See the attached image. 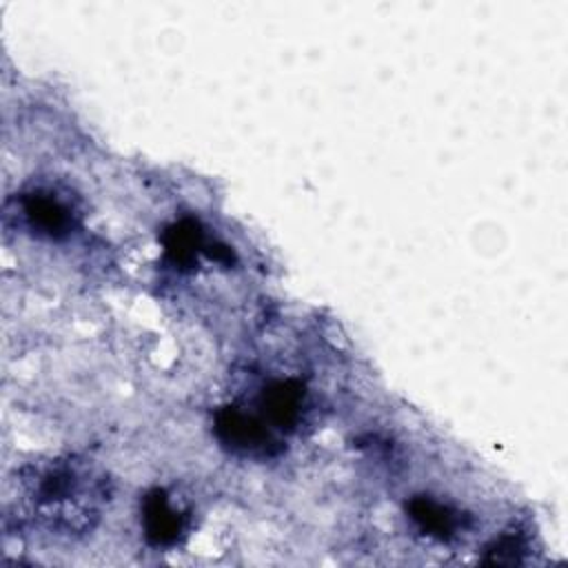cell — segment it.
Wrapping results in <instances>:
<instances>
[{"instance_id":"obj_1","label":"cell","mask_w":568,"mask_h":568,"mask_svg":"<svg viewBox=\"0 0 568 568\" xmlns=\"http://www.w3.org/2000/svg\"><path fill=\"white\" fill-rule=\"evenodd\" d=\"M215 435L226 448L246 457H271L280 450L273 428L237 406H224L215 413Z\"/></svg>"},{"instance_id":"obj_2","label":"cell","mask_w":568,"mask_h":568,"mask_svg":"<svg viewBox=\"0 0 568 568\" xmlns=\"http://www.w3.org/2000/svg\"><path fill=\"white\" fill-rule=\"evenodd\" d=\"M144 537L153 546H173L186 528V513L164 488H153L142 501Z\"/></svg>"},{"instance_id":"obj_3","label":"cell","mask_w":568,"mask_h":568,"mask_svg":"<svg viewBox=\"0 0 568 568\" xmlns=\"http://www.w3.org/2000/svg\"><path fill=\"white\" fill-rule=\"evenodd\" d=\"M22 213L29 226L44 237L60 240L69 235L75 226V211L73 206L62 200L58 193L49 191H33L22 195Z\"/></svg>"},{"instance_id":"obj_4","label":"cell","mask_w":568,"mask_h":568,"mask_svg":"<svg viewBox=\"0 0 568 568\" xmlns=\"http://www.w3.org/2000/svg\"><path fill=\"white\" fill-rule=\"evenodd\" d=\"M162 244H164V253L166 260L175 266V268H189L193 266L202 255L215 257L217 262H226L231 264V251L222 248L213 253V246L206 242L204 231L200 229V224L191 217L180 220L175 224H171L164 235H162Z\"/></svg>"},{"instance_id":"obj_5","label":"cell","mask_w":568,"mask_h":568,"mask_svg":"<svg viewBox=\"0 0 568 568\" xmlns=\"http://www.w3.org/2000/svg\"><path fill=\"white\" fill-rule=\"evenodd\" d=\"M306 388L300 379H275L262 390L264 422L271 428H295L304 415Z\"/></svg>"},{"instance_id":"obj_6","label":"cell","mask_w":568,"mask_h":568,"mask_svg":"<svg viewBox=\"0 0 568 568\" xmlns=\"http://www.w3.org/2000/svg\"><path fill=\"white\" fill-rule=\"evenodd\" d=\"M408 515L419 526V530L442 541L457 535L464 524L462 515L455 508L433 497H413L408 501Z\"/></svg>"}]
</instances>
